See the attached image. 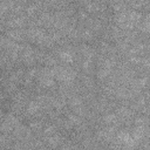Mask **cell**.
Listing matches in <instances>:
<instances>
[{
    "label": "cell",
    "instance_id": "2",
    "mask_svg": "<svg viewBox=\"0 0 150 150\" xmlns=\"http://www.w3.org/2000/svg\"><path fill=\"white\" fill-rule=\"evenodd\" d=\"M53 73H54V77L56 80H59L62 83H70L74 79H75V71L66 66H56L53 68Z\"/></svg>",
    "mask_w": 150,
    "mask_h": 150
},
{
    "label": "cell",
    "instance_id": "1",
    "mask_svg": "<svg viewBox=\"0 0 150 150\" xmlns=\"http://www.w3.org/2000/svg\"><path fill=\"white\" fill-rule=\"evenodd\" d=\"M142 19V14H139L136 9L125 8L121 12L116 13V23L118 28L122 29H132L139 25Z\"/></svg>",
    "mask_w": 150,
    "mask_h": 150
},
{
    "label": "cell",
    "instance_id": "3",
    "mask_svg": "<svg viewBox=\"0 0 150 150\" xmlns=\"http://www.w3.org/2000/svg\"><path fill=\"white\" fill-rule=\"evenodd\" d=\"M60 59L63 61V62H66V63H69V62H73V60H74V57H73V55L69 53V52H66V50H63V52H61L60 54Z\"/></svg>",
    "mask_w": 150,
    "mask_h": 150
}]
</instances>
